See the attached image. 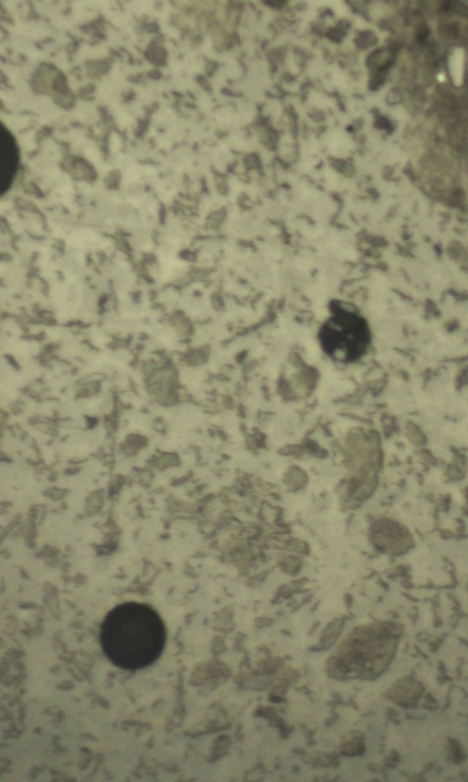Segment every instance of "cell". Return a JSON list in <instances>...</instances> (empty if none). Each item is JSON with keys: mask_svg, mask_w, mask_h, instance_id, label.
Instances as JSON below:
<instances>
[{"mask_svg": "<svg viewBox=\"0 0 468 782\" xmlns=\"http://www.w3.org/2000/svg\"><path fill=\"white\" fill-rule=\"evenodd\" d=\"M165 628L159 614L148 605L126 602L113 608L101 627V644L107 658L125 670L145 668L161 655Z\"/></svg>", "mask_w": 468, "mask_h": 782, "instance_id": "1", "label": "cell"}, {"mask_svg": "<svg viewBox=\"0 0 468 782\" xmlns=\"http://www.w3.org/2000/svg\"><path fill=\"white\" fill-rule=\"evenodd\" d=\"M369 341L366 322L349 312H341L333 317L321 332V342L325 353L343 363L358 360L366 353Z\"/></svg>", "mask_w": 468, "mask_h": 782, "instance_id": "2", "label": "cell"}]
</instances>
